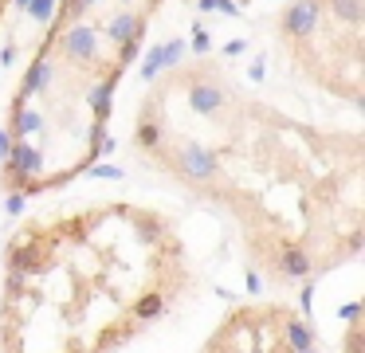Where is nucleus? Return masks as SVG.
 <instances>
[{
	"mask_svg": "<svg viewBox=\"0 0 365 353\" xmlns=\"http://www.w3.org/2000/svg\"><path fill=\"white\" fill-rule=\"evenodd\" d=\"M189 282L185 240L158 208L98 200L32 216L4 243L0 353H118Z\"/></svg>",
	"mask_w": 365,
	"mask_h": 353,
	"instance_id": "1",
	"label": "nucleus"
},
{
	"mask_svg": "<svg viewBox=\"0 0 365 353\" xmlns=\"http://www.w3.org/2000/svg\"><path fill=\"white\" fill-rule=\"evenodd\" d=\"M118 4H122V8H134V4H138V0H118Z\"/></svg>",
	"mask_w": 365,
	"mask_h": 353,
	"instance_id": "12",
	"label": "nucleus"
},
{
	"mask_svg": "<svg viewBox=\"0 0 365 353\" xmlns=\"http://www.w3.org/2000/svg\"><path fill=\"white\" fill-rule=\"evenodd\" d=\"M263 63H267V59L259 55V59H255L252 67H247V78H252V83H263V75H267V67H263Z\"/></svg>",
	"mask_w": 365,
	"mask_h": 353,
	"instance_id": "10",
	"label": "nucleus"
},
{
	"mask_svg": "<svg viewBox=\"0 0 365 353\" xmlns=\"http://www.w3.org/2000/svg\"><path fill=\"white\" fill-rule=\"evenodd\" d=\"M341 349H346V353H361V314H357V306H349V329H346Z\"/></svg>",
	"mask_w": 365,
	"mask_h": 353,
	"instance_id": "5",
	"label": "nucleus"
},
{
	"mask_svg": "<svg viewBox=\"0 0 365 353\" xmlns=\"http://www.w3.org/2000/svg\"><path fill=\"white\" fill-rule=\"evenodd\" d=\"M158 75H161V67H158V44H153L150 55H145V63H142V78H145V83H153Z\"/></svg>",
	"mask_w": 365,
	"mask_h": 353,
	"instance_id": "8",
	"label": "nucleus"
},
{
	"mask_svg": "<svg viewBox=\"0 0 365 353\" xmlns=\"http://www.w3.org/2000/svg\"><path fill=\"white\" fill-rule=\"evenodd\" d=\"M247 51V39H228V44H224V55H228V59H236V55H244Z\"/></svg>",
	"mask_w": 365,
	"mask_h": 353,
	"instance_id": "9",
	"label": "nucleus"
},
{
	"mask_svg": "<svg viewBox=\"0 0 365 353\" xmlns=\"http://www.w3.org/2000/svg\"><path fill=\"white\" fill-rule=\"evenodd\" d=\"M0 8H4V0H0Z\"/></svg>",
	"mask_w": 365,
	"mask_h": 353,
	"instance_id": "14",
	"label": "nucleus"
},
{
	"mask_svg": "<svg viewBox=\"0 0 365 353\" xmlns=\"http://www.w3.org/2000/svg\"><path fill=\"white\" fill-rule=\"evenodd\" d=\"M56 8H59V0H28V8H24V12L32 16L36 24H51Z\"/></svg>",
	"mask_w": 365,
	"mask_h": 353,
	"instance_id": "6",
	"label": "nucleus"
},
{
	"mask_svg": "<svg viewBox=\"0 0 365 353\" xmlns=\"http://www.w3.org/2000/svg\"><path fill=\"white\" fill-rule=\"evenodd\" d=\"M318 20H322V4L318 0H287V8L279 12V39L287 47L302 44L318 28Z\"/></svg>",
	"mask_w": 365,
	"mask_h": 353,
	"instance_id": "3",
	"label": "nucleus"
},
{
	"mask_svg": "<svg viewBox=\"0 0 365 353\" xmlns=\"http://www.w3.org/2000/svg\"><path fill=\"white\" fill-rule=\"evenodd\" d=\"M200 353H318V337L294 306L252 302L224 314Z\"/></svg>",
	"mask_w": 365,
	"mask_h": 353,
	"instance_id": "2",
	"label": "nucleus"
},
{
	"mask_svg": "<svg viewBox=\"0 0 365 353\" xmlns=\"http://www.w3.org/2000/svg\"><path fill=\"white\" fill-rule=\"evenodd\" d=\"M192 51H197L200 59H205V55L212 51V36H208V31L200 28V24H197V28H192Z\"/></svg>",
	"mask_w": 365,
	"mask_h": 353,
	"instance_id": "7",
	"label": "nucleus"
},
{
	"mask_svg": "<svg viewBox=\"0 0 365 353\" xmlns=\"http://www.w3.org/2000/svg\"><path fill=\"white\" fill-rule=\"evenodd\" d=\"M12 4H16V8H20V12H24V8H28V0H12Z\"/></svg>",
	"mask_w": 365,
	"mask_h": 353,
	"instance_id": "11",
	"label": "nucleus"
},
{
	"mask_svg": "<svg viewBox=\"0 0 365 353\" xmlns=\"http://www.w3.org/2000/svg\"><path fill=\"white\" fill-rule=\"evenodd\" d=\"M244 4H252V0H240V8H244Z\"/></svg>",
	"mask_w": 365,
	"mask_h": 353,
	"instance_id": "13",
	"label": "nucleus"
},
{
	"mask_svg": "<svg viewBox=\"0 0 365 353\" xmlns=\"http://www.w3.org/2000/svg\"><path fill=\"white\" fill-rule=\"evenodd\" d=\"M181 59H185V39H165V44H158V67L161 71H177Z\"/></svg>",
	"mask_w": 365,
	"mask_h": 353,
	"instance_id": "4",
	"label": "nucleus"
}]
</instances>
